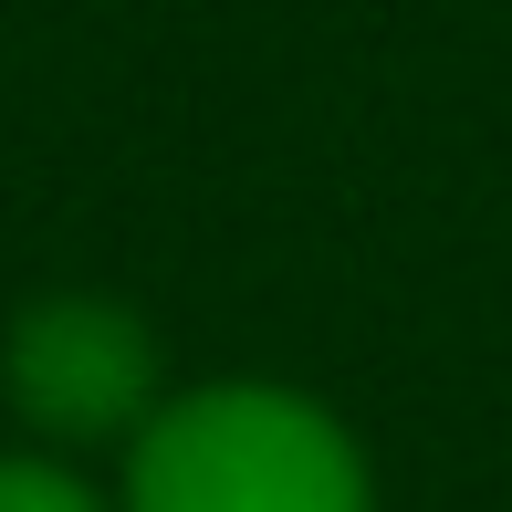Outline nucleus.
Instances as JSON below:
<instances>
[{"mask_svg": "<svg viewBox=\"0 0 512 512\" xmlns=\"http://www.w3.org/2000/svg\"><path fill=\"white\" fill-rule=\"evenodd\" d=\"M115 512H377V460L314 387L209 377L126 439Z\"/></svg>", "mask_w": 512, "mask_h": 512, "instance_id": "1", "label": "nucleus"}, {"mask_svg": "<svg viewBox=\"0 0 512 512\" xmlns=\"http://www.w3.org/2000/svg\"><path fill=\"white\" fill-rule=\"evenodd\" d=\"M0 398L32 429V450H126L168 408V345L126 293L53 283L0 324Z\"/></svg>", "mask_w": 512, "mask_h": 512, "instance_id": "2", "label": "nucleus"}, {"mask_svg": "<svg viewBox=\"0 0 512 512\" xmlns=\"http://www.w3.org/2000/svg\"><path fill=\"white\" fill-rule=\"evenodd\" d=\"M0 512H115V492H95L63 450H0Z\"/></svg>", "mask_w": 512, "mask_h": 512, "instance_id": "3", "label": "nucleus"}]
</instances>
